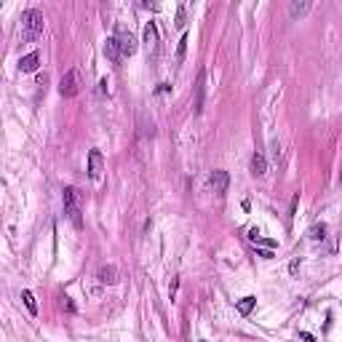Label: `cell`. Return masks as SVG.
Instances as JSON below:
<instances>
[{"label": "cell", "instance_id": "6da1fadb", "mask_svg": "<svg viewBox=\"0 0 342 342\" xmlns=\"http://www.w3.org/2000/svg\"><path fill=\"white\" fill-rule=\"evenodd\" d=\"M40 32H43V14H40L38 8L24 11L22 19H19V38H22V43L38 40Z\"/></svg>", "mask_w": 342, "mask_h": 342}, {"label": "cell", "instance_id": "7a4b0ae2", "mask_svg": "<svg viewBox=\"0 0 342 342\" xmlns=\"http://www.w3.org/2000/svg\"><path fill=\"white\" fill-rule=\"evenodd\" d=\"M81 200H83V195H81L78 187H64V211H67V217L72 219V225H75V228H83Z\"/></svg>", "mask_w": 342, "mask_h": 342}, {"label": "cell", "instance_id": "3957f363", "mask_svg": "<svg viewBox=\"0 0 342 342\" xmlns=\"http://www.w3.org/2000/svg\"><path fill=\"white\" fill-rule=\"evenodd\" d=\"M59 94H62L64 99H72V96L81 94V72L67 70L62 75V81H59Z\"/></svg>", "mask_w": 342, "mask_h": 342}, {"label": "cell", "instance_id": "277c9868", "mask_svg": "<svg viewBox=\"0 0 342 342\" xmlns=\"http://www.w3.org/2000/svg\"><path fill=\"white\" fill-rule=\"evenodd\" d=\"M102 171H105V158H102L99 150H91L88 152V176L94 182L102 179Z\"/></svg>", "mask_w": 342, "mask_h": 342}, {"label": "cell", "instance_id": "5b68a950", "mask_svg": "<svg viewBox=\"0 0 342 342\" xmlns=\"http://www.w3.org/2000/svg\"><path fill=\"white\" fill-rule=\"evenodd\" d=\"M228 182H230L228 171H211V176H209V187L214 190V195H225V190H228Z\"/></svg>", "mask_w": 342, "mask_h": 342}, {"label": "cell", "instance_id": "8992f818", "mask_svg": "<svg viewBox=\"0 0 342 342\" xmlns=\"http://www.w3.org/2000/svg\"><path fill=\"white\" fill-rule=\"evenodd\" d=\"M118 43H120V54H123V57H134V51H137V38H134L131 32H120Z\"/></svg>", "mask_w": 342, "mask_h": 342}, {"label": "cell", "instance_id": "52a82bcc", "mask_svg": "<svg viewBox=\"0 0 342 342\" xmlns=\"http://www.w3.org/2000/svg\"><path fill=\"white\" fill-rule=\"evenodd\" d=\"M105 54H107V59L113 64H118L120 59H123V54H120V43H118V38H107V43H105Z\"/></svg>", "mask_w": 342, "mask_h": 342}, {"label": "cell", "instance_id": "ba28073f", "mask_svg": "<svg viewBox=\"0 0 342 342\" xmlns=\"http://www.w3.org/2000/svg\"><path fill=\"white\" fill-rule=\"evenodd\" d=\"M144 46H147V51H152V54L158 51V27H155V22H150L147 27H144Z\"/></svg>", "mask_w": 342, "mask_h": 342}, {"label": "cell", "instance_id": "9c48e42d", "mask_svg": "<svg viewBox=\"0 0 342 342\" xmlns=\"http://www.w3.org/2000/svg\"><path fill=\"white\" fill-rule=\"evenodd\" d=\"M96 278H99L102 284H107V286H115V284H118V270H115L113 265H105V267H99Z\"/></svg>", "mask_w": 342, "mask_h": 342}, {"label": "cell", "instance_id": "30bf717a", "mask_svg": "<svg viewBox=\"0 0 342 342\" xmlns=\"http://www.w3.org/2000/svg\"><path fill=\"white\" fill-rule=\"evenodd\" d=\"M38 67H40V57H38V54H35V51L19 59V70H22V72H35V70H38Z\"/></svg>", "mask_w": 342, "mask_h": 342}, {"label": "cell", "instance_id": "8fae6325", "mask_svg": "<svg viewBox=\"0 0 342 342\" xmlns=\"http://www.w3.org/2000/svg\"><path fill=\"white\" fill-rule=\"evenodd\" d=\"M265 171H267V161H265V155L254 152V158H252V174H254V176H265Z\"/></svg>", "mask_w": 342, "mask_h": 342}, {"label": "cell", "instance_id": "7c38bea8", "mask_svg": "<svg viewBox=\"0 0 342 342\" xmlns=\"http://www.w3.org/2000/svg\"><path fill=\"white\" fill-rule=\"evenodd\" d=\"M254 305H256V297H243L241 302H238V313L241 315H249L254 310Z\"/></svg>", "mask_w": 342, "mask_h": 342}, {"label": "cell", "instance_id": "4fadbf2b", "mask_svg": "<svg viewBox=\"0 0 342 342\" xmlns=\"http://www.w3.org/2000/svg\"><path fill=\"white\" fill-rule=\"evenodd\" d=\"M308 8H310L308 0H302V3H291L289 5V14L291 16H302V14H308Z\"/></svg>", "mask_w": 342, "mask_h": 342}, {"label": "cell", "instance_id": "5bb4252c", "mask_svg": "<svg viewBox=\"0 0 342 342\" xmlns=\"http://www.w3.org/2000/svg\"><path fill=\"white\" fill-rule=\"evenodd\" d=\"M22 299H24V305H27V310L29 313H38V302H35V297H32V291H22Z\"/></svg>", "mask_w": 342, "mask_h": 342}, {"label": "cell", "instance_id": "9a60e30c", "mask_svg": "<svg viewBox=\"0 0 342 342\" xmlns=\"http://www.w3.org/2000/svg\"><path fill=\"white\" fill-rule=\"evenodd\" d=\"M310 238H313V241H323V238H326V225H313V228H310Z\"/></svg>", "mask_w": 342, "mask_h": 342}, {"label": "cell", "instance_id": "2e32d148", "mask_svg": "<svg viewBox=\"0 0 342 342\" xmlns=\"http://www.w3.org/2000/svg\"><path fill=\"white\" fill-rule=\"evenodd\" d=\"M185 51H187V35H182L179 46H176V64L185 62Z\"/></svg>", "mask_w": 342, "mask_h": 342}, {"label": "cell", "instance_id": "e0dca14e", "mask_svg": "<svg viewBox=\"0 0 342 342\" xmlns=\"http://www.w3.org/2000/svg\"><path fill=\"white\" fill-rule=\"evenodd\" d=\"M249 238H252L254 243H262V246H267V249H273V246H276V241H267V238H259V233H256V230H249Z\"/></svg>", "mask_w": 342, "mask_h": 342}, {"label": "cell", "instance_id": "ac0fdd59", "mask_svg": "<svg viewBox=\"0 0 342 342\" xmlns=\"http://www.w3.org/2000/svg\"><path fill=\"white\" fill-rule=\"evenodd\" d=\"M195 110H203V72H200V78H198V102H195Z\"/></svg>", "mask_w": 342, "mask_h": 342}, {"label": "cell", "instance_id": "d6986e66", "mask_svg": "<svg viewBox=\"0 0 342 342\" xmlns=\"http://www.w3.org/2000/svg\"><path fill=\"white\" fill-rule=\"evenodd\" d=\"M185 24V5H179V14H176V27Z\"/></svg>", "mask_w": 342, "mask_h": 342}, {"label": "cell", "instance_id": "ffe728a7", "mask_svg": "<svg viewBox=\"0 0 342 342\" xmlns=\"http://www.w3.org/2000/svg\"><path fill=\"white\" fill-rule=\"evenodd\" d=\"M299 337H302V342H315V340H313V334H308V332H302Z\"/></svg>", "mask_w": 342, "mask_h": 342}, {"label": "cell", "instance_id": "44dd1931", "mask_svg": "<svg viewBox=\"0 0 342 342\" xmlns=\"http://www.w3.org/2000/svg\"><path fill=\"white\" fill-rule=\"evenodd\" d=\"M340 176H342V171H340Z\"/></svg>", "mask_w": 342, "mask_h": 342}, {"label": "cell", "instance_id": "7402d4cb", "mask_svg": "<svg viewBox=\"0 0 342 342\" xmlns=\"http://www.w3.org/2000/svg\"><path fill=\"white\" fill-rule=\"evenodd\" d=\"M200 342H206V340H200Z\"/></svg>", "mask_w": 342, "mask_h": 342}]
</instances>
